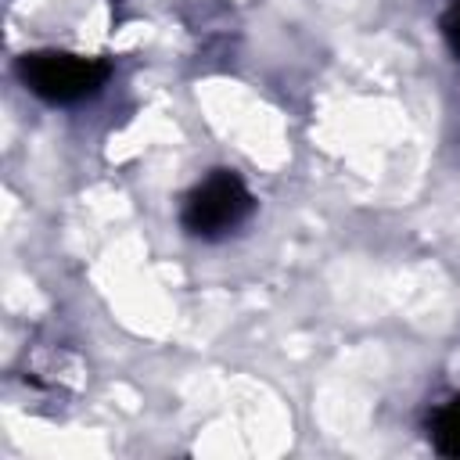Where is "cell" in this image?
Wrapping results in <instances>:
<instances>
[{"label": "cell", "mask_w": 460, "mask_h": 460, "mask_svg": "<svg viewBox=\"0 0 460 460\" xmlns=\"http://www.w3.org/2000/svg\"><path fill=\"white\" fill-rule=\"evenodd\" d=\"M22 86L47 101V104H79L86 97H93L111 68L101 58H83V54H68V50H32L22 54L14 65Z\"/></svg>", "instance_id": "1"}, {"label": "cell", "mask_w": 460, "mask_h": 460, "mask_svg": "<svg viewBox=\"0 0 460 460\" xmlns=\"http://www.w3.org/2000/svg\"><path fill=\"white\" fill-rule=\"evenodd\" d=\"M252 212H255V198H252L248 183L234 169H212L183 198L180 223L190 237L219 241V237L234 234Z\"/></svg>", "instance_id": "2"}, {"label": "cell", "mask_w": 460, "mask_h": 460, "mask_svg": "<svg viewBox=\"0 0 460 460\" xmlns=\"http://www.w3.org/2000/svg\"><path fill=\"white\" fill-rule=\"evenodd\" d=\"M431 435H435V446L449 456H460V395L449 399L446 406L435 410V420H431Z\"/></svg>", "instance_id": "3"}, {"label": "cell", "mask_w": 460, "mask_h": 460, "mask_svg": "<svg viewBox=\"0 0 460 460\" xmlns=\"http://www.w3.org/2000/svg\"><path fill=\"white\" fill-rule=\"evenodd\" d=\"M442 32H446V40H449L453 54L460 58V0H453V4H449L446 18H442Z\"/></svg>", "instance_id": "4"}]
</instances>
